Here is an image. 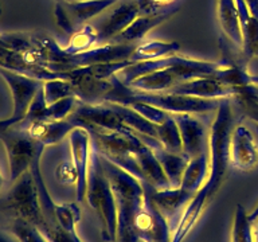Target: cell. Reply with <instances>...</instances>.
Wrapping results in <instances>:
<instances>
[{
  "label": "cell",
  "mask_w": 258,
  "mask_h": 242,
  "mask_svg": "<svg viewBox=\"0 0 258 242\" xmlns=\"http://www.w3.org/2000/svg\"><path fill=\"white\" fill-rule=\"evenodd\" d=\"M156 139L160 141V144L165 149L172 151V152H183L180 132H179L173 114H171L164 123L157 125Z\"/></svg>",
  "instance_id": "obj_24"
},
{
  "label": "cell",
  "mask_w": 258,
  "mask_h": 242,
  "mask_svg": "<svg viewBox=\"0 0 258 242\" xmlns=\"http://www.w3.org/2000/svg\"><path fill=\"white\" fill-rule=\"evenodd\" d=\"M176 8L168 10V11L159 12V14H140L120 35L114 38V42H121V43H135L137 40L144 39L148 32H151L153 28L164 23L175 14Z\"/></svg>",
  "instance_id": "obj_17"
},
{
  "label": "cell",
  "mask_w": 258,
  "mask_h": 242,
  "mask_svg": "<svg viewBox=\"0 0 258 242\" xmlns=\"http://www.w3.org/2000/svg\"><path fill=\"white\" fill-rule=\"evenodd\" d=\"M139 242H145V241H139Z\"/></svg>",
  "instance_id": "obj_42"
},
{
  "label": "cell",
  "mask_w": 258,
  "mask_h": 242,
  "mask_svg": "<svg viewBox=\"0 0 258 242\" xmlns=\"http://www.w3.org/2000/svg\"><path fill=\"white\" fill-rule=\"evenodd\" d=\"M117 0H77V2H58L54 7V15L58 27L72 36L81 27L101 12L108 10Z\"/></svg>",
  "instance_id": "obj_6"
},
{
  "label": "cell",
  "mask_w": 258,
  "mask_h": 242,
  "mask_svg": "<svg viewBox=\"0 0 258 242\" xmlns=\"http://www.w3.org/2000/svg\"><path fill=\"white\" fill-rule=\"evenodd\" d=\"M246 6L249 8L250 15L253 16L254 19L258 20V0H245Z\"/></svg>",
  "instance_id": "obj_34"
},
{
  "label": "cell",
  "mask_w": 258,
  "mask_h": 242,
  "mask_svg": "<svg viewBox=\"0 0 258 242\" xmlns=\"http://www.w3.org/2000/svg\"><path fill=\"white\" fill-rule=\"evenodd\" d=\"M133 233L137 241L171 242V226L147 194L144 203L137 211L133 221Z\"/></svg>",
  "instance_id": "obj_7"
},
{
  "label": "cell",
  "mask_w": 258,
  "mask_h": 242,
  "mask_svg": "<svg viewBox=\"0 0 258 242\" xmlns=\"http://www.w3.org/2000/svg\"><path fill=\"white\" fill-rule=\"evenodd\" d=\"M98 42V31L90 24H85L77 32L70 36L68 46H64L63 51L68 55H76L80 52L88 51Z\"/></svg>",
  "instance_id": "obj_22"
},
{
  "label": "cell",
  "mask_w": 258,
  "mask_h": 242,
  "mask_svg": "<svg viewBox=\"0 0 258 242\" xmlns=\"http://www.w3.org/2000/svg\"><path fill=\"white\" fill-rule=\"evenodd\" d=\"M140 8L141 14H159V12L172 10V6L176 0H135Z\"/></svg>",
  "instance_id": "obj_32"
},
{
  "label": "cell",
  "mask_w": 258,
  "mask_h": 242,
  "mask_svg": "<svg viewBox=\"0 0 258 242\" xmlns=\"http://www.w3.org/2000/svg\"><path fill=\"white\" fill-rule=\"evenodd\" d=\"M43 93L48 105L54 104L66 97L76 96L73 84L66 78H52V80L44 81Z\"/></svg>",
  "instance_id": "obj_25"
},
{
  "label": "cell",
  "mask_w": 258,
  "mask_h": 242,
  "mask_svg": "<svg viewBox=\"0 0 258 242\" xmlns=\"http://www.w3.org/2000/svg\"><path fill=\"white\" fill-rule=\"evenodd\" d=\"M210 175V157L209 151L201 153L199 156L189 159L188 164L181 177L180 189L187 193L195 194L203 187Z\"/></svg>",
  "instance_id": "obj_20"
},
{
  "label": "cell",
  "mask_w": 258,
  "mask_h": 242,
  "mask_svg": "<svg viewBox=\"0 0 258 242\" xmlns=\"http://www.w3.org/2000/svg\"><path fill=\"white\" fill-rule=\"evenodd\" d=\"M69 144L72 161L77 172L76 197L77 202H84L86 198L88 189L89 164H90V153H92V136L88 129L82 127H76L69 135Z\"/></svg>",
  "instance_id": "obj_9"
},
{
  "label": "cell",
  "mask_w": 258,
  "mask_h": 242,
  "mask_svg": "<svg viewBox=\"0 0 258 242\" xmlns=\"http://www.w3.org/2000/svg\"><path fill=\"white\" fill-rule=\"evenodd\" d=\"M27 123L23 128L34 139L43 145H54L70 135L76 125L70 118L64 120H38L23 121ZM22 125V124H20Z\"/></svg>",
  "instance_id": "obj_15"
},
{
  "label": "cell",
  "mask_w": 258,
  "mask_h": 242,
  "mask_svg": "<svg viewBox=\"0 0 258 242\" xmlns=\"http://www.w3.org/2000/svg\"><path fill=\"white\" fill-rule=\"evenodd\" d=\"M234 98L237 100L243 114L258 125V94L254 85L250 84L239 89V92Z\"/></svg>",
  "instance_id": "obj_27"
},
{
  "label": "cell",
  "mask_w": 258,
  "mask_h": 242,
  "mask_svg": "<svg viewBox=\"0 0 258 242\" xmlns=\"http://www.w3.org/2000/svg\"><path fill=\"white\" fill-rule=\"evenodd\" d=\"M230 167L238 171H251L258 165V144L246 125L233 127L229 144Z\"/></svg>",
  "instance_id": "obj_10"
},
{
  "label": "cell",
  "mask_w": 258,
  "mask_h": 242,
  "mask_svg": "<svg viewBox=\"0 0 258 242\" xmlns=\"http://www.w3.org/2000/svg\"><path fill=\"white\" fill-rule=\"evenodd\" d=\"M140 14V8H139L135 0L117 6L112 11V14L106 18L105 23L101 26L100 31H98V42L100 40L114 39Z\"/></svg>",
  "instance_id": "obj_16"
},
{
  "label": "cell",
  "mask_w": 258,
  "mask_h": 242,
  "mask_svg": "<svg viewBox=\"0 0 258 242\" xmlns=\"http://www.w3.org/2000/svg\"><path fill=\"white\" fill-rule=\"evenodd\" d=\"M144 185V183H143ZM145 194L152 201L164 218L168 221L171 230L176 226L184 211L185 206L188 205L194 194L187 193L180 187H168V189H153L151 186L144 185Z\"/></svg>",
  "instance_id": "obj_11"
},
{
  "label": "cell",
  "mask_w": 258,
  "mask_h": 242,
  "mask_svg": "<svg viewBox=\"0 0 258 242\" xmlns=\"http://www.w3.org/2000/svg\"><path fill=\"white\" fill-rule=\"evenodd\" d=\"M4 186V176H3V172H2V169H0V191L3 189Z\"/></svg>",
  "instance_id": "obj_40"
},
{
  "label": "cell",
  "mask_w": 258,
  "mask_h": 242,
  "mask_svg": "<svg viewBox=\"0 0 258 242\" xmlns=\"http://www.w3.org/2000/svg\"><path fill=\"white\" fill-rule=\"evenodd\" d=\"M58 2H77V0H58Z\"/></svg>",
  "instance_id": "obj_41"
},
{
  "label": "cell",
  "mask_w": 258,
  "mask_h": 242,
  "mask_svg": "<svg viewBox=\"0 0 258 242\" xmlns=\"http://www.w3.org/2000/svg\"><path fill=\"white\" fill-rule=\"evenodd\" d=\"M253 230H254V239L258 242V218L255 221H253Z\"/></svg>",
  "instance_id": "obj_39"
},
{
  "label": "cell",
  "mask_w": 258,
  "mask_h": 242,
  "mask_svg": "<svg viewBox=\"0 0 258 242\" xmlns=\"http://www.w3.org/2000/svg\"><path fill=\"white\" fill-rule=\"evenodd\" d=\"M94 148L101 156L108 159L143 182L137 152L143 148L144 141L131 128L110 131V129L88 128Z\"/></svg>",
  "instance_id": "obj_3"
},
{
  "label": "cell",
  "mask_w": 258,
  "mask_h": 242,
  "mask_svg": "<svg viewBox=\"0 0 258 242\" xmlns=\"http://www.w3.org/2000/svg\"><path fill=\"white\" fill-rule=\"evenodd\" d=\"M16 124H19V123L15 118H12L11 116L8 117V118H4V120H0V133L7 131L8 128H11V127H14Z\"/></svg>",
  "instance_id": "obj_35"
},
{
  "label": "cell",
  "mask_w": 258,
  "mask_h": 242,
  "mask_svg": "<svg viewBox=\"0 0 258 242\" xmlns=\"http://www.w3.org/2000/svg\"><path fill=\"white\" fill-rule=\"evenodd\" d=\"M10 231L20 242H50L39 227H36L35 225L23 221V219L15 218L10 226Z\"/></svg>",
  "instance_id": "obj_28"
},
{
  "label": "cell",
  "mask_w": 258,
  "mask_h": 242,
  "mask_svg": "<svg viewBox=\"0 0 258 242\" xmlns=\"http://www.w3.org/2000/svg\"><path fill=\"white\" fill-rule=\"evenodd\" d=\"M168 92L209 100H225L231 97L234 98L239 90L225 84L223 81L218 80L217 77H198L175 85Z\"/></svg>",
  "instance_id": "obj_13"
},
{
  "label": "cell",
  "mask_w": 258,
  "mask_h": 242,
  "mask_svg": "<svg viewBox=\"0 0 258 242\" xmlns=\"http://www.w3.org/2000/svg\"><path fill=\"white\" fill-rule=\"evenodd\" d=\"M249 217H250V219H251V221H255V219H257V218H258V203L255 205V207H254V209L250 211Z\"/></svg>",
  "instance_id": "obj_38"
},
{
  "label": "cell",
  "mask_w": 258,
  "mask_h": 242,
  "mask_svg": "<svg viewBox=\"0 0 258 242\" xmlns=\"http://www.w3.org/2000/svg\"><path fill=\"white\" fill-rule=\"evenodd\" d=\"M137 161L140 165L141 179L144 185H148L153 189H168L171 187L168 177L164 169L161 168L160 163L155 156V153L148 145H143V148L137 152Z\"/></svg>",
  "instance_id": "obj_19"
},
{
  "label": "cell",
  "mask_w": 258,
  "mask_h": 242,
  "mask_svg": "<svg viewBox=\"0 0 258 242\" xmlns=\"http://www.w3.org/2000/svg\"><path fill=\"white\" fill-rule=\"evenodd\" d=\"M89 206L100 218L102 231L101 235L106 242H116L118 238V214L114 194L109 177L101 163L100 153L97 152L92 141V153L89 164L88 189L86 198Z\"/></svg>",
  "instance_id": "obj_2"
},
{
  "label": "cell",
  "mask_w": 258,
  "mask_h": 242,
  "mask_svg": "<svg viewBox=\"0 0 258 242\" xmlns=\"http://www.w3.org/2000/svg\"><path fill=\"white\" fill-rule=\"evenodd\" d=\"M218 20L229 42L242 50L243 35L235 0H218Z\"/></svg>",
  "instance_id": "obj_18"
},
{
  "label": "cell",
  "mask_w": 258,
  "mask_h": 242,
  "mask_svg": "<svg viewBox=\"0 0 258 242\" xmlns=\"http://www.w3.org/2000/svg\"><path fill=\"white\" fill-rule=\"evenodd\" d=\"M0 242H20L11 231L0 230Z\"/></svg>",
  "instance_id": "obj_36"
},
{
  "label": "cell",
  "mask_w": 258,
  "mask_h": 242,
  "mask_svg": "<svg viewBox=\"0 0 258 242\" xmlns=\"http://www.w3.org/2000/svg\"><path fill=\"white\" fill-rule=\"evenodd\" d=\"M231 242H255L253 221L250 219L249 213L242 205H237L234 211Z\"/></svg>",
  "instance_id": "obj_23"
},
{
  "label": "cell",
  "mask_w": 258,
  "mask_h": 242,
  "mask_svg": "<svg viewBox=\"0 0 258 242\" xmlns=\"http://www.w3.org/2000/svg\"><path fill=\"white\" fill-rule=\"evenodd\" d=\"M180 50V44L177 42H164V40H145L136 44L132 55L129 56V60L135 62H143V60H152L163 56H168L176 54Z\"/></svg>",
  "instance_id": "obj_21"
},
{
  "label": "cell",
  "mask_w": 258,
  "mask_h": 242,
  "mask_svg": "<svg viewBox=\"0 0 258 242\" xmlns=\"http://www.w3.org/2000/svg\"><path fill=\"white\" fill-rule=\"evenodd\" d=\"M56 175H58V179L63 183H73L76 186L77 183V172L76 168H74V164L73 161H64L56 169Z\"/></svg>",
  "instance_id": "obj_33"
},
{
  "label": "cell",
  "mask_w": 258,
  "mask_h": 242,
  "mask_svg": "<svg viewBox=\"0 0 258 242\" xmlns=\"http://www.w3.org/2000/svg\"><path fill=\"white\" fill-rule=\"evenodd\" d=\"M0 77L6 81V84L8 85V89L11 92L12 102H14V112H12L11 117L15 118L18 123H22L26 118V114H27L28 108L34 100V97L43 86L44 81L34 78V77L24 76V74L2 68V66H0Z\"/></svg>",
  "instance_id": "obj_8"
},
{
  "label": "cell",
  "mask_w": 258,
  "mask_h": 242,
  "mask_svg": "<svg viewBox=\"0 0 258 242\" xmlns=\"http://www.w3.org/2000/svg\"><path fill=\"white\" fill-rule=\"evenodd\" d=\"M0 210L10 211L16 219H23L39 227L46 222L40 203L39 190L31 171H27L12 183L3 198H0ZM14 218V219H15Z\"/></svg>",
  "instance_id": "obj_4"
},
{
  "label": "cell",
  "mask_w": 258,
  "mask_h": 242,
  "mask_svg": "<svg viewBox=\"0 0 258 242\" xmlns=\"http://www.w3.org/2000/svg\"><path fill=\"white\" fill-rule=\"evenodd\" d=\"M126 105L131 106L135 112L139 113L140 116H143L148 121L153 123V124H161V123H164L171 116V113L164 112L161 109L155 108L152 105L145 104V102H140V101H132V102H129Z\"/></svg>",
  "instance_id": "obj_31"
},
{
  "label": "cell",
  "mask_w": 258,
  "mask_h": 242,
  "mask_svg": "<svg viewBox=\"0 0 258 242\" xmlns=\"http://www.w3.org/2000/svg\"><path fill=\"white\" fill-rule=\"evenodd\" d=\"M0 143L7 152L11 183L18 180L27 171H31L32 165L40 161L43 149L46 148V145L34 140L20 124L0 133Z\"/></svg>",
  "instance_id": "obj_5"
},
{
  "label": "cell",
  "mask_w": 258,
  "mask_h": 242,
  "mask_svg": "<svg viewBox=\"0 0 258 242\" xmlns=\"http://www.w3.org/2000/svg\"><path fill=\"white\" fill-rule=\"evenodd\" d=\"M78 101L80 100L76 96H70L56 101L54 104L47 105L44 120H64V118H69L70 114L78 106Z\"/></svg>",
  "instance_id": "obj_30"
},
{
  "label": "cell",
  "mask_w": 258,
  "mask_h": 242,
  "mask_svg": "<svg viewBox=\"0 0 258 242\" xmlns=\"http://www.w3.org/2000/svg\"><path fill=\"white\" fill-rule=\"evenodd\" d=\"M101 156V155H100ZM101 163L112 185L118 214V237L122 242H137L133 233V221L144 203L145 190L143 182L124 168L101 156Z\"/></svg>",
  "instance_id": "obj_1"
},
{
  "label": "cell",
  "mask_w": 258,
  "mask_h": 242,
  "mask_svg": "<svg viewBox=\"0 0 258 242\" xmlns=\"http://www.w3.org/2000/svg\"><path fill=\"white\" fill-rule=\"evenodd\" d=\"M39 229L50 242H82L77 230H66L56 222L46 219L43 225L39 226Z\"/></svg>",
  "instance_id": "obj_29"
},
{
  "label": "cell",
  "mask_w": 258,
  "mask_h": 242,
  "mask_svg": "<svg viewBox=\"0 0 258 242\" xmlns=\"http://www.w3.org/2000/svg\"><path fill=\"white\" fill-rule=\"evenodd\" d=\"M0 48H7V50H12L11 44L7 40L6 36H0Z\"/></svg>",
  "instance_id": "obj_37"
},
{
  "label": "cell",
  "mask_w": 258,
  "mask_h": 242,
  "mask_svg": "<svg viewBox=\"0 0 258 242\" xmlns=\"http://www.w3.org/2000/svg\"><path fill=\"white\" fill-rule=\"evenodd\" d=\"M181 137L183 153L189 159L199 156L201 153L209 151V132L203 121L195 114L177 113L173 114Z\"/></svg>",
  "instance_id": "obj_12"
},
{
  "label": "cell",
  "mask_w": 258,
  "mask_h": 242,
  "mask_svg": "<svg viewBox=\"0 0 258 242\" xmlns=\"http://www.w3.org/2000/svg\"><path fill=\"white\" fill-rule=\"evenodd\" d=\"M136 135L153 151L155 156L160 163L161 168L164 169L165 175L168 177L171 187H180L181 177L185 171V167L188 164L189 157L183 152H172V151L165 149L160 144V141L155 137L141 135V133H136Z\"/></svg>",
  "instance_id": "obj_14"
},
{
  "label": "cell",
  "mask_w": 258,
  "mask_h": 242,
  "mask_svg": "<svg viewBox=\"0 0 258 242\" xmlns=\"http://www.w3.org/2000/svg\"><path fill=\"white\" fill-rule=\"evenodd\" d=\"M80 218V207L76 203H63V205H55L54 215L51 219H47V221L56 222L63 229L76 231Z\"/></svg>",
  "instance_id": "obj_26"
}]
</instances>
